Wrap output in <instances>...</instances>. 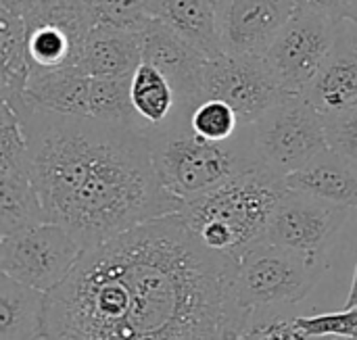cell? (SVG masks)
<instances>
[{
  "label": "cell",
  "instance_id": "cell-1",
  "mask_svg": "<svg viewBox=\"0 0 357 340\" xmlns=\"http://www.w3.org/2000/svg\"><path fill=\"white\" fill-rule=\"evenodd\" d=\"M234 261L180 213L88 249L46 295L44 340H230L249 326Z\"/></svg>",
  "mask_w": 357,
  "mask_h": 340
},
{
  "label": "cell",
  "instance_id": "cell-2",
  "mask_svg": "<svg viewBox=\"0 0 357 340\" xmlns=\"http://www.w3.org/2000/svg\"><path fill=\"white\" fill-rule=\"evenodd\" d=\"M10 109L27 140L46 222L63 226L86 251L180 213L182 203L157 176L144 130L90 115H61L25 100Z\"/></svg>",
  "mask_w": 357,
  "mask_h": 340
},
{
  "label": "cell",
  "instance_id": "cell-3",
  "mask_svg": "<svg viewBox=\"0 0 357 340\" xmlns=\"http://www.w3.org/2000/svg\"><path fill=\"white\" fill-rule=\"evenodd\" d=\"M163 188L182 203L195 201L259 165L251 125L226 142H213L190 128V113L176 111L169 121L144 128Z\"/></svg>",
  "mask_w": 357,
  "mask_h": 340
},
{
  "label": "cell",
  "instance_id": "cell-4",
  "mask_svg": "<svg viewBox=\"0 0 357 340\" xmlns=\"http://www.w3.org/2000/svg\"><path fill=\"white\" fill-rule=\"evenodd\" d=\"M284 192L282 178L255 167L184 203L180 215L209 251L236 263L247 251L266 242L270 219Z\"/></svg>",
  "mask_w": 357,
  "mask_h": 340
},
{
  "label": "cell",
  "instance_id": "cell-5",
  "mask_svg": "<svg viewBox=\"0 0 357 340\" xmlns=\"http://www.w3.org/2000/svg\"><path fill=\"white\" fill-rule=\"evenodd\" d=\"M251 136L259 165L287 180L328 150L326 119L305 96H287L257 121Z\"/></svg>",
  "mask_w": 357,
  "mask_h": 340
},
{
  "label": "cell",
  "instance_id": "cell-6",
  "mask_svg": "<svg viewBox=\"0 0 357 340\" xmlns=\"http://www.w3.org/2000/svg\"><path fill=\"white\" fill-rule=\"evenodd\" d=\"M322 272L293 251L261 242L236 261L234 288L249 311L284 309L307 299Z\"/></svg>",
  "mask_w": 357,
  "mask_h": 340
},
{
  "label": "cell",
  "instance_id": "cell-7",
  "mask_svg": "<svg viewBox=\"0 0 357 340\" xmlns=\"http://www.w3.org/2000/svg\"><path fill=\"white\" fill-rule=\"evenodd\" d=\"M84 253L63 226L44 222L0 236V274L48 295L69 278Z\"/></svg>",
  "mask_w": 357,
  "mask_h": 340
},
{
  "label": "cell",
  "instance_id": "cell-8",
  "mask_svg": "<svg viewBox=\"0 0 357 340\" xmlns=\"http://www.w3.org/2000/svg\"><path fill=\"white\" fill-rule=\"evenodd\" d=\"M343 23L316 13L297 10L282 27L264 54V61L287 94L303 96L307 92L333 54Z\"/></svg>",
  "mask_w": 357,
  "mask_h": 340
},
{
  "label": "cell",
  "instance_id": "cell-9",
  "mask_svg": "<svg viewBox=\"0 0 357 340\" xmlns=\"http://www.w3.org/2000/svg\"><path fill=\"white\" fill-rule=\"evenodd\" d=\"M349 211V207L287 188L270 219L266 242L293 251L310 263L324 268L326 253L345 226Z\"/></svg>",
  "mask_w": 357,
  "mask_h": 340
},
{
  "label": "cell",
  "instance_id": "cell-10",
  "mask_svg": "<svg viewBox=\"0 0 357 340\" xmlns=\"http://www.w3.org/2000/svg\"><path fill=\"white\" fill-rule=\"evenodd\" d=\"M287 94L264 56L220 54L205 65V100L215 98L234 109L243 125H251Z\"/></svg>",
  "mask_w": 357,
  "mask_h": 340
},
{
  "label": "cell",
  "instance_id": "cell-11",
  "mask_svg": "<svg viewBox=\"0 0 357 340\" xmlns=\"http://www.w3.org/2000/svg\"><path fill=\"white\" fill-rule=\"evenodd\" d=\"M46 215L31 180L23 128L10 105L0 109V236L44 224Z\"/></svg>",
  "mask_w": 357,
  "mask_h": 340
},
{
  "label": "cell",
  "instance_id": "cell-12",
  "mask_svg": "<svg viewBox=\"0 0 357 340\" xmlns=\"http://www.w3.org/2000/svg\"><path fill=\"white\" fill-rule=\"evenodd\" d=\"M207 56L159 19L142 29V63L159 69L176 92V111L192 113L205 100Z\"/></svg>",
  "mask_w": 357,
  "mask_h": 340
},
{
  "label": "cell",
  "instance_id": "cell-13",
  "mask_svg": "<svg viewBox=\"0 0 357 340\" xmlns=\"http://www.w3.org/2000/svg\"><path fill=\"white\" fill-rule=\"evenodd\" d=\"M218 33L222 52L264 56L297 13L295 0H220Z\"/></svg>",
  "mask_w": 357,
  "mask_h": 340
},
{
  "label": "cell",
  "instance_id": "cell-14",
  "mask_svg": "<svg viewBox=\"0 0 357 340\" xmlns=\"http://www.w3.org/2000/svg\"><path fill=\"white\" fill-rule=\"evenodd\" d=\"M303 96L324 117L357 109V40L349 36L345 23L333 54Z\"/></svg>",
  "mask_w": 357,
  "mask_h": 340
},
{
  "label": "cell",
  "instance_id": "cell-15",
  "mask_svg": "<svg viewBox=\"0 0 357 340\" xmlns=\"http://www.w3.org/2000/svg\"><path fill=\"white\" fill-rule=\"evenodd\" d=\"M90 82L92 77L82 65L59 69L31 67L23 100L44 111L86 117L90 115Z\"/></svg>",
  "mask_w": 357,
  "mask_h": 340
},
{
  "label": "cell",
  "instance_id": "cell-16",
  "mask_svg": "<svg viewBox=\"0 0 357 340\" xmlns=\"http://www.w3.org/2000/svg\"><path fill=\"white\" fill-rule=\"evenodd\" d=\"M284 182L289 190L357 209V167L333 148L291 173Z\"/></svg>",
  "mask_w": 357,
  "mask_h": 340
},
{
  "label": "cell",
  "instance_id": "cell-17",
  "mask_svg": "<svg viewBox=\"0 0 357 340\" xmlns=\"http://www.w3.org/2000/svg\"><path fill=\"white\" fill-rule=\"evenodd\" d=\"M142 63V31H128L98 23L88 36L82 67L90 77L134 75Z\"/></svg>",
  "mask_w": 357,
  "mask_h": 340
},
{
  "label": "cell",
  "instance_id": "cell-18",
  "mask_svg": "<svg viewBox=\"0 0 357 340\" xmlns=\"http://www.w3.org/2000/svg\"><path fill=\"white\" fill-rule=\"evenodd\" d=\"M151 17L165 23L207 59L224 54L215 0H151Z\"/></svg>",
  "mask_w": 357,
  "mask_h": 340
},
{
  "label": "cell",
  "instance_id": "cell-19",
  "mask_svg": "<svg viewBox=\"0 0 357 340\" xmlns=\"http://www.w3.org/2000/svg\"><path fill=\"white\" fill-rule=\"evenodd\" d=\"M46 293L0 274V340H44Z\"/></svg>",
  "mask_w": 357,
  "mask_h": 340
},
{
  "label": "cell",
  "instance_id": "cell-20",
  "mask_svg": "<svg viewBox=\"0 0 357 340\" xmlns=\"http://www.w3.org/2000/svg\"><path fill=\"white\" fill-rule=\"evenodd\" d=\"M31 59L27 48L25 21L19 15L0 8V96L6 105L23 100L29 75Z\"/></svg>",
  "mask_w": 357,
  "mask_h": 340
},
{
  "label": "cell",
  "instance_id": "cell-21",
  "mask_svg": "<svg viewBox=\"0 0 357 340\" xmlns=\"http://www.w3.org/2000/svg\"><path fill=\"white\" fill-rule=\"evenodd\" d=\"M132 105L142 128H157L176 113V92L159 69L140 63L132 75Z\"/></svg>",
  "mask_w": 357,
  "mask_h": 340
},
{
  "label": "cell",
  "instance_id": "cell-22",
  "mask_svg": "<svg viewBox=\"0 0 357 340\" xmlns=\"http://www.w3.org/2000/svg\"><path fill=\"white\" fill-rule=\"evenodd\" d=\"M88 111L94 119L144 130L132 105V75L92 77Z\"/></svg>",
  "mask_w": 357,
  "mask_h": 340
},
{
  "label": "cell",
  "instance_id": "cell-23",
  "mask_svg": "<svg viewBox=\"0 0 357 340\" xmlns=\"http://www.w3.org/2000/svg\"><path fill=\"white\" fill-rule=\"evenodd\" d=\"M190 128L207 140L226 142L241 132L243 123L230 105L207 98L190 113Z\"/></svg>",
  "mask_w": 357,
  "mask_h": 340
},
{
  "label": "cell",
  "instance_id": "cell-24",
  "mask_svg": "<svg viewBox=\"0 0 357 340\" xmlns=\"http://www.w3.org/2000/svg\"><path fill=\"white\" fill-rule=\"evenodd\" d=\"M297 330L307 340L312 339H349L357 340V307L341 311H324L295 318Z\"/></svg>",
  "mask_w": 357,
  "mask_h": 340
},
{
  "label": "cell",
  "instance_id": "cell-25",
  "mask_svg": "<svg viewBox=\"0 0 357 340\" xmlns=\"http://www.w3.org/2000/svg\"><path fill=\"white\" fill-rule=\"evenodd\" d=\"M98 23L142 31L151 21V0H94Z\"/></svg>",
  "mask_w": 357,
  "mask_h": 340
},
{
  "label": "cell",
  "instance_id": "cell-26",
  "mask_svg": "<svg viewBox=\"0 0 357 340\" xmlns=\"http://www.w3.org/2000/svg\"><path fill=\"white\" fill-rule=\"evenodd\" d=\"M243 340H307L295 326V318H287L280 309H261L253 311V318Z\"/></svg>",
  "mask_w": 357,
  "mask_h": 340
},
{
  "label": "cell",
  "instance_id": "cell-27",
  "mask_svg": "<svg viewBox=\"0 0 357 340\" xmlns=\"http://www.w3.org/2000/svg\"><path fill=\"white\" fill-rule=\"evenodd\" d=\"M324 119L328 146L357 167V109Z\"/></svg>",
  "mask_w": 357,
  "mask_h": 340
},
{
  "label": "cell",
  "instance_id": "cell-28",
  "mask_svg": "<svg viewBox=\"0 0 357 340\" xmlns=\"http://www.w3.org/2000/svg\"><path fill=\"white\" fill-rule=\"evenodd\" d=\"M297 10L316 13L328 19H335L339 23L347 21V13L354 4V0H295Z\"/></svg>",
  "mask_w": 357,
  "mask_h": 340
},
{
  "label": "cell",
  "instance_id": "cell-29",
  "mask_svg": "<svg viewBox=\"0 0 357 340\" xmlns=\"http://www.w3.org/2000/svg\"><path fill=\"white\" fill-rule=\"evenodd\" d=\"M38 0H0V8L2 10H8L13 15H19V17H25V13L36 4Z\"/></svg>",
  "mask_w": 357,
  "mask_h": 340
},
{
  "label": "cell",
  "instance_id": "cell-30",
  "mask_svg": "<svg viewBox=\"0 0 357 340\" xmlns=\"http://www.w3.org/2000/svg\"><path fill=\"white\" fill-rule=\"evenodd\" d=\"M345 309L349 307H357V265H356V274H354V282H351V288H349V295H347V301L343 305Z\"/></svg>",
  "mask_w": 357,
  "mask_h": 340
},
{
  "label": "cell",
  "instance_id": "cell-31",
  "mask_svg": "<svg viewBox=\"0 0 357 340\" xmlns=\"http://www.w3.org/2000/svg\"><path fill=\"white\" fill-rule=\"evenodd\" d=\"M347 21H351V23H356L357 25V0H354L351 8H349V13H347Z\"/></svg>",
  "mask_w": 357,
  "mask_h": 340
},
{
  "label": "cell",
  "instance_id": "cell-32",
  "mask_svg": "<svg viewBox=\"0 0 357 340\" xmlns=\"http://www.w3.org/2000/svg\"><path fill=\"white\" fill-rule=\"evenodd\" d=\"M215 2H220V0H215Z\"/></svg>",
  "mask_w": 357,
  "mask_h": 340
}]
</instances>
